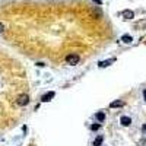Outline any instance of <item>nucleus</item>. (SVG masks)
Listing matches in <instances>:
<instances>
[{
  "instance_id": "1",
  "label": "nucleus",
  "mask_w": 146,
  "mask_h": 146,
  "mask_svg": "<svg viewBox=\"0 0 146 146\" xmlns=\"http://www.w3.org/2000/svg\"><path fill=\"white\" fill-rule=\"evenodd\" d=\"M79 61H80L79 54H69V56H66V63L70 64V66H75V64H77Z\"/></svg>"
},
{
  "instance_id": "2",
  "label": "nucleus",
  "mask_w": 146,
  "mask_h": 146,
  "mask_svg": "<svg viewBox=\"0 0 146 146\" xmlns=\"http://www.w3.org/2000/svg\"><path fill=\"white\" fill-rule=\"evenodd\" d=\"M16 104L19 105V107H26V105L29 104V96L26 95V94L19 95V96H18V99H16Z\"/></svg>"
},
{
  "instance_id": "3",
  "label": "nucleus",
  "mask_w": 146,
  "mask_h": 146,
  "mask_svg": "<svg viewBox=\"0 0 146 146\" xmlns=\"http://www.w3.org/2000/svg\"><path fill=\"white\" fill-rule=\"evenodd\" d=\"M121 16H123L124 19H133V18H134V13L132 12L130 9H126V10H123V12H121Z\"/></svg>"
},
{
  "instance_id": "4",
  "label": "nucleus",
  "mask_w": 146,
  "mask_h": 146,
  "mask_svg": "<svg viewBox=\"0 0 146 146\" xmlns=\"http://www.w3.org/2000/svg\"><path fill=\"white\" fill-rule=\"evenodd\" d=\"M54 95H56V92H53V91H51V92H47L45 95H42L41 101L42 102H48V101H51V99L54 98Z\"/></svg>"
},
{
  "instance_id": "5",
  "label": "nucleus",
  "mask_w": 146,
  "mask_h": 146,
  "mask_svg": "<svg viewBox=\"0 0 146 146\" xmlns=\"http://www.w3.org/2000/svg\"><path fill=\"white\" fill-rule=\"evenodd\" d=\"M120 123L123 124L124 127H127V126H130V124H132V118L127 117V115H123V117L120 118Z\"/></svg>"
},
{
  "instance_id": "6",
  "label": "nucleus",
  "mask_w": 146,
  "mask_h": 146,
  "mask_svg": "<svg viewBox=\"0 0 146 146\" xmlns=\"http://www.w3.org/2000/svg\"><path fill=\"white\" fill-rule=\"evenodd\" d=\"M123 105H124V102L117 99V101H113L111 104H110V108H118V107H123Z\"/></svg>"
},
{
  "instance_id": "7",
  "label": "nucleus",
  "mask_w": 146,
  "mask_h": 146,
  "mask_svg": "<svg viewBox=\"0 0 146 146\" xmlns=\"http://www.w3.org/2000/svg\"><path fill=\"white\" fill-rule=\"evenodd\" d=\"M121 41L123 42H126V44H130L132 41H133V38H132L130 35H127V34H124L123 37H121Z\"/></svg>"
},
{
  "instance_id": "8",
  "label": "nucleus",
  "mask_w": 146,
  "mask_h": 146,
  "mask_svg": "<svg viewBox=\"0 0 146 146\" xmlns=\"http://www.w3.org/2000/svg\"><path fill=\"white\" fill-rule=\"evenodd\" d=\"M113 61H114V59H111V60H105V61H101V63H99V67H107V66H110V64L113 63Z\"/></svg>"
},
{
  "instance_id": "9",
  "label": "nucleus",
  "mask_w": 146,
  "mask_h": 146,
  "mask_svg": "<svg viewBox=\"0 0 146 146\" xmlns=\"http://www.w3.org/2000/svg\"><path fill=\"white\" fill-rule=\"evenodd\" d=\"M96 120H98L99 123H102V121L105 120V114L104 113H96Z\"/></svg>"
},
{
  "instance_id": "10",
  "label": "nucleus",
  "mask_w": 146,
  "mask_h": 146,
  "mask_svg": "<svg viewBox=\"0 0 146 146\" xmlns=\"http://www.w3.org/2000/svg\"><path fill=\"white\" fill-rule=\"evenodd\" d=\"M101 143H102V136H98L95 139V142H94V145H95V146H101Z\"/></svg>"
},
{
  "instance_id": "11",
  "label": "nucleus",
  "mask_w": 146,
  "mask_h": 146,
  "mask_svg": "<svg viewBox=\"0 0 146 146\" xmlns=\"http://www.w3.org/2000/svg\"><path fill=\"white\" fill-rule=\"evenodd\" d=\"M99 127H101V124H92V126H91V130L96 132V130H99Z\"/></svg>"
},
{
  "instance_id": "12",
  "label": "nucleus",
  "mask_w": 146,
  "mask_h": 146,
  "mask_svg": "<svg viewBox=\"0 0 146 146\" xmlns=\"http://www.w3.org/2000/svg\"><path fill=\"white\" fill-rule=\"evenodd\" d=\"M37 66H40V67H44V66H45V63H42V61H38V63H37Z\"/></svg>"
},
{
  "instance_id": "13",
  "label": "nucleus",
  "mask_w": 146,
  "mask_h": 146,
  "mask_svg": "<svg viewBox=\"0 0 146 146\" xmlns=\"http://www.w3.org/2000/svg\"><path fill=\"white\" fill-rule=\"evenodd\" d=\"M3 31H4V25L0 22V32H3Z\"/></svg>"
},
{
  "instance_id": "14",
  "label": "nucleus",
  "mask_w": 146,
  "mask_h": 146,
  "mask_svg": "<svg viewBox=\"0 0 146 146\" xmlns=\"http://www.w3.org/2000/svg\"><path fill=\"white\" fill-rule=\"evenodd\" d=\"M142 132H143V133H146V124H143V126H142Z\"/></svg>"
},
{
  "instance_id": "15",
  "label": "nucleus",
  "mask_w": 146,
  "mask_h": 146,
  "mask_svg": "<svg viewBox=\"0 0 146 146\" xmlns=\"http://www.w3.org/2000/svg\"><path fill=\"white\" fill-rule=\"evenodd\" d=\"M143 96H145V101H146V89L143 91Z\"/></svg>"
},
{
  "instance_id": "16",
  "label": "nucleus",
  "mask_w": 146,
  "mask_h": 146,
  "mask_svg": "<svg viewBox=\"0 0 146 146\" xmlns=\"http://www.w3.org/2000/svg\"><path fill=\"white\" fill-rule=\"evenodd\" d=\"M94 2H96V3H99V4H101V2H99V0H94Z\"/></svg>"
}]
</instances>
